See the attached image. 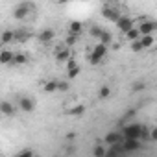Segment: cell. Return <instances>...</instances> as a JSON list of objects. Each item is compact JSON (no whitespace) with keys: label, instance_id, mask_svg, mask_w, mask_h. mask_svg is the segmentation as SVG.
<instances>
[{"label":"cell","instance_id":"cell-1","mask_svg":"<svg viewBox=\"0 0 157 157\" xmlns=\"http://www.w3.org/2000/svg\"><path fill=\"white\" fill-rule=\"evenodd\" d=\"M144 133V128L140 124H128L124 129H122V135L126 139H133V140H139Z\"/></svg>","mask_w":157,"mask_h":157},{"label":"cell","instance_id":"cell-2","mask_svg":"<svg viewBox=\"0 0 157 157\" xmlns=\"http://www.w3.org/2000/svg\"><path fill=\"white\" fill-rule=\"evenodd\" d=\"M105 54H107V46L100 43V44H96V46L93 48V52H91V54H89L87 57H89L91 65H98V63H100V61H102V59L105 57Z\"/></svg>","mask_w":157,"mask_h":157},{"label":"cell","instance_id":"cell-3","mask_svg":"<svg viewBox=\"0 0 157 157\" xmlns=\"http://www.w3.org/2000/svg\"><path fill=\"white\" fill-rule=\"evenodd\" d=\"M139 30H140V35H142V37H144V35H151V33L157 30V22H155V21L142 19V22H140Z\"/></svg>","mask_w":157,"mask_h":157},{"label":"cell","instance_id":"cell-4","mask_svg":"<svg viewBox=\"0 0 157 157\" xmlns=\"http://www.w3.org/2000/svg\"><path fill=\"white\" fill-rule=\"evenodd\" d=\"M117 28L120 30V32H124V33H128L129 30H133L135 26H133V19H129V17H126V15H122L120 19H118V22H117Z\"/></svg>","mask_w":157,"mask_h":157},{"label":"cell","instance_id":"cell-5","mask_svg":"<svg viewBox=\"0 0 157 157\" xmlns=\"http://www.w3.org/2000/svg\"><path fill=\"white\" fill-rule=\"evenodd\" d=\"M102 15H104L107 21H113L115 24H117V22H118V19L122 17V15H120L117 10H113V8H109V6H105V8L102 10Z\"/></svg>","mask_w":157,"mask_h":157},{"label":"cell","instance_id":"cell-6","mask_svg":"<svg viewBox=\"0 0 157 157\" xmlns=\"http://www.w3.org/2000/svg\"><path fill=\"white\" fill-rule=\"evenodd\" d=\"M13 15H15V19H24L26 15H30V4H21V6H17L15 11H13Z\"/></svg>","mask_w":157,"mask_h":157},{"label":"cell","instance_id":"cell-7","mask_svg":"<svg viewBox=\"0 0 157 157\" xmlns=\"http://www.w3.org/2000/svg\"><path fill=\"white\" fill-rule=\"evenodd\" d=\"M120 135L122 133H117V131H111L105 135V144L107 146H118L120 144Z\"/></svg>","mask_w":157,"mask_h":157},{"label":"cell","instance_id":"cell-8","mask_svg":"<svg viewBox=\"0 0 157 157\" xmlns=\"http://www.w3.org/2000/svg\"><path fill=\"white\" fill-rule=\"evenodd\" d=\"M56 57H57V61H70V59H72V57H70V50L65 48V46H59V48H57Z\"/></svg>","mask_w":157,"mask_h":157},{"label":"cell","instance_id":"cell-9","mask_svg":"<svg viewBox=\"0 0 157 157\" xmlns=\"http://www.w3.org/2000/svg\"><path fill=\"white\" fill-rule=\"evenodd\" d=\"M54 37H56V32L50 30V28H46V30H43V32L39 33V41H41V43H50Z\"/></svg>","mask_w":157,"mask_h":157},{"label":"cell","instance_id":"cell-10","mask_svg":"<svg viewBox=\"0 0 157 157\" xmlns=\"http://www.w3.org/2000/svg\"><path fill=\"white\" fill-rule=\"evenodd\" d=\"M139 148H140V142L133 140V139H126L124 146H122V150H126V151H133V150H139Z\"/></svg>","mask_w":157,"mask_h":157},{"label":"cell","instance_id":"cell-11","mask_svg":"<svg viewBox=\"0 0 157 157\" xmlns=\"http://www.w3.org/2000/svg\"><path fill=\"white\" fill-rule=\"evenodd\" d=\"M13 59H15V54L11 50H2V54H0V63H2V65H8Z\"/></svg>","mask_w":157,"mask_h":157},{"label":"cell","instance_id":"cell-12","mask_svg":"<svg viewBox=\"0 0 157 157\" xmlns=\"http://www.w3.org/2000/svg\"><path fill=\"white\" fill-rule=\"evenodd\" d=\"M67 113H68V115H72V117H80V115H83V113H85V105H82V104H74V107L67 109Z\"/></svg>","mask_w":157,"mask_h":157},{"label":"cell","instance_id":"cell-13","mask_svg":"<svg viewBox=\"0 0 157 157\" xmlns=\"http://www.w3.org/2000/svg\"><path fill=\"white\" fill-rule=\"evenodd\" d=\"M82 28H83V24L80 22V21H72L70 24H68V32H70V35H78L82 32Z\"/></svg>","mask_w":157,"mask_h":157},{"label":"cell","instance_id":"cell-14","mask_svg":"<svg viewBox=\"0 0 157 157\" xmlns=\"http://www.w3.org/2000/svg\"><path fill=\"white\" fill-rule=\"evenodd\" d=\"M0 111H2V115H6V117H11L15 113V107L10 102H2V104H0Z\"/></svg>","mask_w":157,"mask_h":157},{"label":"cell","instance_id":"cell-15","mask_svg":"<svg viewBox=\"0 0 157 157\" xmlns=\"http://www.w3.org/2000/svg\"><path fill=\"white\" fill-rule=\"evenodd\" d=\"M13 39H15V32L4 30V32H2V37H0V43H2V44H8V43H11Z\"/></svg>","mask_w":157,"mask_h":157},{"label":"cell","instance_id":"cell-16","mask_svg":"<svg viewBox=\"0 0 157 157\" xmlns=\"http://www.w3.org/2000/svg\"><path fill=\"white\" fill-rule=\"evenodd\" d=\"M19 105H21L22 111H33V100L32 98H21Z\"/></svg>","mask_w":157,"mask_h":157},{"label":"cell","instance_id":"cell-17","mask_svg":"<svg viewBox=\"0 0 157 157\" xmlns=\"http://www.w3.org/2000/svg\"><path fill=\"white\" fill-rule=\"evenodd\" d=\"M126 37H128L131 43H135V41L140 39V30H139V28H133V30H129V32L126 33Z\"/></svg>","mask_w":157,"mask_h":157},{"label":"cell","instance_id":"cell-18","mask_svg":"<svg viewBox=\"0 0 157 157\" xmlns=\"http://www.w3.org/2000/svg\"><path fill=\"white\" fill-rule=\"evenodd\" d=\"M111 41H113V37H111V33L104 30V32H102V35H100V43L107 46V44H111Z\"/></svg>","mask_w":157,"mask_h":157},{"label":"cell","instance_id":"cell-19","mask_svg":"<svg viewBox=\"0 0 157 157\" xmlns=\"http://www.w3.org/2000/svg\"><path fill=\"white\" fill-rule=\"evenodd\" d=\"M140 43H142V48H150L155 43V39L151 35H144V37H140Z\"/></svg>","mask_w":157,"mask_h":157},{"label":"cell","instance_id":"cell-20","mask_svg":"<svg viewBox=\"0 0 157 157\" xmlns=\"http://www.w3.org/2000/svg\"><path fill=\"white\" fill-rule=\"evenodd\" d=\"M107 155V148H104L102 144L94 146V157H105Z\"/></svg>","mask_w":157,"mask_h":157},{"label":"cell","instance_id":"cell-21","mask_svg":"<svg viewBox=\"0 0 157 157\" xmlns=\"http://www.w3.org/2000/svg\"><path fill=\"white\" fill-rule=\"evenodd\" d=\"M15 65H26L28 63V57L24 54H15V59H13Z\"/></svg>","mask_w":157,"mask_h":157},{"label":"cell","instance_id":"cell-22","mask_svg":"<svg viewBox=\"0 0 157 157\" xmlns=\"http://www.w3.org/2000/svg\"><path fill=\"white\" fill-rule=\"evenodd\" d=\"M57 91V82H46L44 83V93H54Z\"/></svg>","mask_w":157,"mask_h":157},{"label":"cell","instance_id":"cell-23","mask_svg":"<svg viewBox=\"0 0 157 157\" xmlns=\"http://www.w3.org/2000/svg\"><path fill=\"white\" fill-rule=\"evenodd\" d=\"M80 74V67H74V68H70V70H67V76H68V80H74V78Z\"/></svg>","mask_w":157,"mask_h":157},{"label":"cell","instance_id":"cell-24","mask_svg":"<svg viewBox=\"0 0 157 157\" xmlns=\"http://www.w3.org/2000/svg\"><path fill=\"white\" fill-rule=\"evenodd\" d=\"M131 50H133V52H140V50H142V43H140V39L135 41V43H131Z\"/></svg>","mask_w":157,"mask_h":157},{"label":"cell","instance_id":"cell-25","mask_svg":"<svg viewBox=\"0 0 157 157\" xmlns=\"http://www.w3.org/2000/svg\"><path fill=\"white\" fill-rule=\"evenodd\" d=\"M109 93H111V91H109V87H105V85H104V87L100 89V93H98V94H100V98H107V96H109Z\"/></svg>","mask_w":157,"mask_h":157},{"label":"cell","instance_id":"cell-26","mask_svg":"<svg viewBox=\"0 0 157 157\" xmlns=\"http://www.w3.org/2000/svg\"><path fill=\"white\" fill-rule=\"evenodd\" d=\"M102 32H104V30H102V28H98V26H93V30H91V33H93L94 37H100V35H102Z\"/></svg>","mask_w":157,"mask_h":157},{"label":"cell","instance_id":"cell-27","mask_svg":"<svg viewBox=\"0 0 157 157\" xmlns=\"http://www.w3.org/2000/svg\"><path fill=\"white\" fill-rule=\"evenodd\" d=\"M57 91H68V83L67 82H57Z\"/></svg>","mask_w":157,"mask_h":157},{"label":"cell","instance_id":"cell-28","mask_svg":"<svg viewBox=\"0 0 157 157\" xmlns=\"http://www.w3.org/2000/svg\"><path fill=\"white\" fill-rule=\"evenodd\" d=\"M131 89H133L135 93H139V91H142V89H144V83H142V82H137V83H133V87H131Z\"/></svg>","mask_w":157,"mask_h":157},{"label":"cell","instance_id":"cell-29","mask_svg":"<svg viewBox=\"0 0 157 157\" xmlns=\"http://www.w3.org/2000/svg\"><path fill=\"white\" fill-rule=\"evenodd\" d=\"M17 157H33V151H32V150H22Z\"/></svg>","mask_w":157,"mask_h":157},{"label":"cell","instance_id":"cell-30","mask_svg":"<svg viewBox=\"0 0 157 157\" xmlns=\"http://www.w3.org/2000/svg\"><path fill=\"white\" fill-rule=\"evenodd\" d=\"M74 43H76V35H68L67 37V46H72Z\"/></svg>","mask_w":157,"mask_h":157},{"label":"cell","instance_id":"cell-31","mask_svg":"<svg viewBox=\"0 0 157 157\" xmlns=\"http://www.w3.org/2000/svg\"><path fill=\"white\" fill-rule=\"evenodd\" d=\"M74 67H78V63H76L74 59H70V61H67V70H70V68H74Z\"/></svg>","mask_w":157,"mask_h":157},{"label":"cell","instance_id":"cell-32","mask_svg":"<svg viewBox=\"0 0 157 157\" xmlns=\"http://www.w3.org/2000/svg\"><path fill=\"white\" fill-rule=\"evenodd\" d=\"M150 139H151V140H157V128H153V129L150 131Z\"/></svg>","mask_w":157,"mask_h":157},{"label":"cell","instance_id":"cell-33","mask_svg":"<svg viewBox=\"0 0 157 157\" xmlns=\"http://www.w3.org/2000/svg\"><path fill=\"white\" fill-rule=\"evenodd\" d=\"M67 139H68V140L76 139V133H74V131H68V133H67Z\"/></svg>","mask_w":157,"mask_h":157}]
</instances>
